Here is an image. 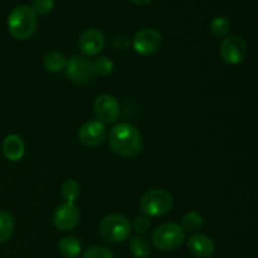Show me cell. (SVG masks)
Returning <instances> with one entry per match:
<instances>
[{"instance_id":"10","label":"cell","mask_w":258,"mask_h":258,"mask_svg":"<svg viewBox=\"0 0 258 258\" xmlns=\"http://www.w3.org/2000/svg\"><path fill=\"white\" fill-rule=\"evenodd\" d=\"M107 130H106L105 123L101 121H88L81 126L78 131V139L81 143L86 146H98L106 140Z\"/></svg>"},{"instance_id":"17","label":"cell","mask_w":258,"mask_h":258,"mask_svg":"<svg viewBox=\"0 0 258 258\" xmlns=\"http://www.w3.org/2000/svg\"><path fill=\"white\" fill-rule=\"evenodd\" d=\"M14 218L8 212H0V244L10 239L14 232Z\"/></svg>"},{"instance_id":"20","label":"cell","mask_w":258,"mask_h":258,"mask_svg":"<svg viewBox=\"0 0 258 258\" xmlns=\"http://www.w3.org/2000/svg\"><path fill=\"white\" fill-rule=\"evenodd\" d=\"M130 251L136 258H146L150 256L151 246L143 237H135L130 241Z\"/></svg>"},{"instance_id":"16","label":"cell","mask_w":258,"mask_h":258,"mask_svg":"<svg viewBox=\"0 0 258 258\" xmlns=\"http://www.w3.org/2000/svg\"><path fill=\"white\" fill-rule=\"evenodd\" d=\"M60 254L66 258H76L81 253L82 249V244L78 241L76 237L67 236L64 238L60 239L59 244H58Z\"/></svg>"},{"instance_id":"9","label":"cell","mask_w":258,"mask_h":258,"mask_svg":"<svg viewBox=\"0 0 258 258\" xmlns=\"http://www.w3.org/2000/svg\"><path fill=\"white\" fill-rule=\"evenodd\" d=\"M80 209L75 203H63L53 214V223L60 231H71L80 222Z\"/></svg>"},{"instance_id":"14","label":"cell","mask_w":258,"mask_h":258,"mask_svg":"<svg viewBox=\"0 0 258 258\" xmlns=\"http://www.w3.org/2000/svg\"><path fill=\"white\" fill-rule=\"evenodd\" d=\"M24 143L18 135H8L3 141V153L10 161H18L24 155Z\"/></svg>"},{"instance_id":"2","label":"cell","mask_w":258,"mask_h":258,"mask_svg":"<svg viewBox=\"0 0 258 258\" xmlns=\"http://www.w3.org/2000/svg\"><path fill=\"white\" fill-rule=\"evenodd\" d=\"M38 27L37 15L32 8L19 5L14 8L8 18V29L10 34L19 40H25L32 37Z\"/></svg>"},{"instance_id":"26","label":"cell","mask_w":258,"mask_h":258,"mask_svg":"<svg viewBox=\"0 0 258 258\" xmlns=\"http://www.w3.org/2000/svg\"><path fill=\"white\" fill-rule=\"evenodd\" d=\"M112 44L116 49L125 50L127 49L128 45H130V39H128V37H126L125 34H117L113 37Z\"/></svg>"},{"instance_id":"6","label":"cell","mask_w":258,"mask_h":258,"mask_svg":"<svg viewBox=\"0 0 258 258\" xmlns=\"http://www.w3.org/2000/svg\"><path fill=\"white\" fill-rule=\"evenodd\" d=\"M63 72L71 82L81 86L88 85L95 77L92 62L85 57L70 58Z\"/></svg>"},{"instance_id":"7","label":"cell","mask_w":258,"mask_h":258,"mask_svg":"<svg viewBox=\"0 0 258 258\" xmlns=\"http://www.w3.org/2000/svg\"><path fill=\"white\" fill-rule=\"evenodd\" d=\"M163 45V35L154 28H145L139 30L133 39L135 52L141 55H153L160 50Z\"/></svg>"},{"instance_id":"24","label":"cell","mask_w":258,"mask_h":258,"mask_svg":"<svg viewBox=\"0 0 258 258\" xmlns=\"http://www.w3.org/2000/svg\"><path fill=\"white\" fill-rule=\"evenodd\" d=\"M82 258H115L113 257V253L106 247H101V246H96V247H91L88 248L87 251L83 253Z\"/></svg>"},{"instance_id":"11","label":"cell","mask_w":258,"mask_h":258,"mask_svg":"<svg viewBox=\"0 0 258 258\" xmlns=\"http://www.w3.org/2000/svg\"><path fill=\"white\" fill-rule=\"evenodd\" d=\"M93 108L96 116L102 123L115 122L120 115V103L110 95H102L96 98Z\"/></svg>"},{"instance_id":"15","label":"cell","mask_w":258,"mask_h":258,"mask_svg":"<svg viewBox=\"0 0 258 258\" xmlns=\"http://www.w3.org/2000/svg\"><path fill=\"white\" fill-rule=\"evenodd\" d=\"M43 66L50 73L63 72L67 66V58L60 52H49L43 59Z\"/></svg>"},{"instance_id":"13","label":"cell","mask_w":258,"mask_h":258,"mask_svg":"<svg viewBox=\"0 0 258 258\" xmlns=\"http://www.w3.org/2000/svg\"><path fill=\"white\" fill-rule=\"evenodd\" d=\"M188 249L197 258H211L216 252V246L208 236L197 233L188 239Z\"/></svg>"},{"instance_id":"19","label":"cell","mask_w":258,"mask_h":258,"mask_svg":"<svg viewBox=\"0 0 258 258\" xmlns=\"http://www.w3.org/2000/svg\"><path fill=\"white\" fill-rule=\"evenodd\" d=\"M179 226L184 232H197L203 226V217L197 212H189L181 218V223Z\"/></svg>"},{"instance_id":"23","label":"cell","mask_w":258,"mask_h":258,"mask_svg":"<svg viewBox=\"0 0 258 258\" xmlns=\"http://www.w3.org/2000/svg\"><path fill=\"white\" fill-rule=\"evenodd\" d=\"M54 7L53 0H33L32 2V10L35 15H47L48 13L52 12Z\"/></svg>"},{"instance_id":"22","label":"cell","mask_w":258,"mask_h":258,"mask_svg":"<svg viewBox=\"0 0 258 258\" xmlns=\"http://www.w3.org/2000/svg\"><path fill=\"white\" fill-rule=\"evenodd\" d=\"M92 66L95 75L97 73L98 76H102V77L110 76L113 72V68H115V64H113V62L108 57H98L92 63Z\"/></svg>"},{"instance_id":"1","label":"cell","mask_w":258,"mask_h":258,"mask_svg":"<svg viewBox=\"0 0 258 258\" xmlns=\"http://www.w3.org/2000/svg\"><path fill=\"white\" fill-rule=\"evenodd\" d=\"M108 143L113 153L122 158H135L144 149V136L128 123H117L108 135Z\"/></svg>"},{"instance_id":"27","label":"cell","mask_w":258,"mask_h":258,"mask_svg":"<svg viewBox=\"0 0 258 258\" xmlns=\"http://www.w3.org/2000/svg\"><path fill=\"white\" fill-rule=\"evenodd\" d=\"M131 3H133V4H135V5H140V7H143V5H148V4H150L151 2H153V0H130Z\"/></svg>"},{"instance_id":"8","label":"cell","mask_w":258,"mask_h":258,"mask_svg":"<svg viewBox=\"0 0 258 258\" xmlns=\"http://www.w3.org/2000/svg\"><path fill=\"white\" fill-rule=\"evenodd\" d=\"M247 44L239 35H227L221 43L219 53L222 59L228 64H239L247 57Z\"/></svg>"},{"instance_id":"4","label":"cell","mask_w":258,"mask_h":258,"mask_svg":"<svg viewBox=\"0 0 258 258\" xmlns=\"http://www.w3.org/2000/svg\"><path fill=\"white\" fill-rule=\"evenodd\" d=\"M141 211L151 217H161L171 211L174 198L165 189H151L141 198Z\"/></svg>"},{"instance_id":"3","label":"cell","mask_w":258,"mask_h":258,"mask_svg":"<svg viewBox=\"0 0 258 258\" xmlns=\"http://www.w3.org/2000/svg\"><path fill=\"white\" fill-rule=\"evenodd\" d=\"M185 241V232L176 223H164L153 233V244L163 252L175 251Z\"/></svg>"},{"instance_id":"12","label":"cell","mask_w":258,"mask_h":258,"mask_svg":"<svg viewBox=\"0 0 258 258\" xmlns=\"http://www.w3.org/2000/svg\"><path fill=\"white\" fill-rule=\"evenodd\" d=\"M78 45L83 54L96 55L105 47V37L98 29H87L81 34Z\"/></svg>"},{"instance_id":"5","label":"cell","mask_w":258,"mask_h":258,"mask_svg":"<svg viewBox=\"0 0 258 258\" xmlns=\"http://www.w3.org/2000/svg\"><path fill=\"white\" fill-rule=\"evenodd\" d=\"M100 232L106 241L120 243L130 236L131 224L121 214H110L101 221Z\"/></svg>"},{"instance_id":"18","label":"cell","mask_w":258,"mask_h":258,"mask_svg":"<svg viewBox=\"0 0 258 258\" xmlns=\"http://www.w3.org/2000/svg\"><path fill=\"white\" fill-rule=\"evenodd\" d=\"M231 22L224 17H216L209 24V32L216 38H226L231 32Z\"/></svg>"},{"instance_id":"21","label":"cell","mask_w":258,"mask_h":258,"mask_svg":"<svg viewBox=\"0 0 258 258\" xmlns=\"http://www.w3.org/2000/svg\"><path fill=\"white\" fill-rule=\"evenodd\" d=\"M60 193H62V197L66 199V202L73 203L78 198V196H80V185H78L77 181L72 180V179L66 180L62 184Z\"/></svg>"},{"instance_id":"25","label":"cell","mask_w":258,"mask_h":258,"mask_svg":"<svg viewBox=\"0 0 258 258\" xmlns=\"http://www.w3.org/2000/svg\"><path fill=\"white\" fill-rule=\"evenodd\" d=\"M149 227H150V221H149L148 217L138 216L134 219L133 228L136 233H145L149 229Z\"/></svg>"}]
</instances>
